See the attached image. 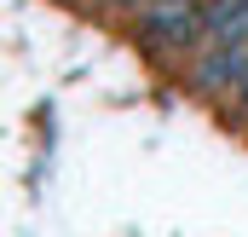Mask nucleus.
Returning a JSON list of instances; mask_svg holds the SVG:
<instances>
[{
	"mask_svg": "<svg viewBox=\"0 0 248 237\" xmlns=\"http://www.w3.org/2000/svg\"><path fill=\"white\" fill-rule=\"evenodd\" d=\"M116 6H133V12H139V6H144V0H116Z\"/></svg>",
	"mask_w": 248,
	"mask_h": 237,
	"instance_id": "3",
	"label": "nucleus"
},
{
	"mask_svg": "<svg viewBox=\"0 0 248 237\" xmlns=\"http://www.w3.org/2000/svg\"><path fill=\"white\" fill-rule=\"evenodd\" d=\"M248 41V0H202V47Z\"/></svg>",
	"mask_w": 248,
	"mask_h": 237,
	"instance_id": "2",
	"label": "nucleus"
},
{
	"mask_svg": "<svg viewBox=\"0 0 248 237\" xmlns=\"http://www.w3.org/2000/svg\"><path fill=\"white\" fill-rule=\"evenodd\" d=\"M139 29L150 47L162 52H185L202 41V0H144L139 6Z\"/></svg>",
	"mask_w": 248,
	"mask_h": 237,
	"instance_id": "1",
	"label": "nucleus"
}]
</instances>
